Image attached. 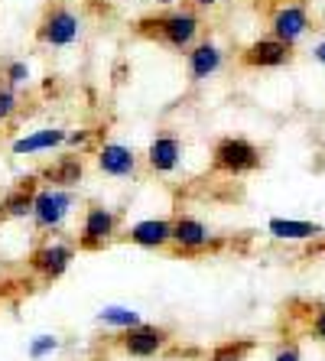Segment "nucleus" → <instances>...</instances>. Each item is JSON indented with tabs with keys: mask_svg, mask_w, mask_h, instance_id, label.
<instances>
[{
	"mask_svg": "<svg viewBox=\"0 0 325 361\" xmlns=\"http://www.w3.org/2000/svg\"><path fill=\"white\" fill-rule=\"evenodd\" d=\"M202 13L192 7H166L159 13H147L140 17L130 30H134L137 39L147 42H159L166 46L169 52H189L195 42L202 39Z\"/></svg>",
	"mask_w": 325,
	"mask_h": 361,
	"instance_id": "1",
	"label": "nucleus"
},
{
	"mask_svg": "<svg viewBox=\"0 0 325 361\" xmlns=\"http://www.w3.org/2000/svg\"><path fill=\"white\" fill-rule=\"evenodd\" d=\"M124 231V215L117 209H108L101 202H88L82 209V219H78V238H75V247L82 254H98L104 247L121 238Z\"/></svg>",
	"mask_w": 325,
	"mask_h": 361,
	"instance_id": "2",
	"label": "nucleus"
},
{
	"mask_svg": "<svg viewBox=\"0 0 325 361\" xmlns=\"http://www.w3.org/2000/svg\"><path fill=\"white\" fill-rule=\"evenodd\" d=\"M264 166V150H260L254 140L247 137H218L215 147H211V173L228 179H241L250 176Z\"/></svg>",
	"mask_w": 325,
	"mask_h": 361,
	"instance_id": "3",
	"label": "nucleus"
},
{
	"mask_svg": "<svg viewBox=\"0 0 325 361\" xmlns=\"http://www.w3.org/2000/svg\"><path fill=\"white\" fill-rule=\"evenodd\" d=\"M78 199H75V189H62V185H39L36 189V199H33V228L39 235H59L66 221L72 219Z\"/></svg>",
	"mask_w": 325,
	"mask_h": 361,
	"instance_id": "4",
	"label": "nucleus"
},
{
	"mask_svg": "<svg viewBox=\"0 0 325 361\" xmlns=\"http://www.w3.org/2000/svg\"><path fill=\"white\" fill-rule=\"evenodd\" d=\"M85 33V23L68 4H49L36 23V42L46 49H68Z\"/></svg>",
	"mask_w": 325,
	"mask_h": 361,
	"instance_id": "5",
	"label": "nucleus"
},
{
	"mask_svg": "<svg viewBox=\"0 0 325 361\" xmlns=\"http://www.w3.org/2000/svg\"><path fill=\"white\" fill-rule=\"evenodd\" d=\"M75 241H66V238H42L39 244H33V251L26 254V267L33 270L42 283H56L68 274L72 261H75Z\"/></svg>",
	"mask_w": 325,
	"mask_h": 361,
	"instance_id": "6",
	"label": "nucleus"
},
{
	"mask_svg": "<svg viewBox=\"0 0 325 361\" xmlns=\"http://www.w3.org/2000/svg\"><path fill=\"white\" fill-rule=\"evenodd\" d=\"M173 247L183 257H199V254L218 251L221 238L211 235V228L202 219H195L189 212H179V215H173Z\"/></svg>",
	"mask_w": 325,
	"mask_h": 361,
	"instance_id": "7",
	"label": "nucleus"
},
{
	"mask_svg": "<svg viewBox=\"0 0 325 361\" xmlns=\"http://www.w3.org/2000/svg\"><path fill=\"white\" fill-rule=\"evenodd\" d=\"M296 59V46H286L276 36H260V39L247 42L241 52H238V66L247 68V72H270V68H286Z\"/></svg>",
	"mask_w": 325,
	"mask_h": 361,
	"instance_id": "8",
	"label": "nucleus"
},
{
	"mask_svg": "<svg viewBox=\"0 0 325 361\" xmlns=\"http://www.w3.org/2000/svg\"><path fill=\"white\" fill-rule=\"evenodd\" d=\"M169 329L166 326H153V322H137V326L124 329V332H117L114 345L121 348V352L127 355V358H157L159 352H166L169 345Z\"/></svg>",
	"mask_w": 325,
	"mask_h": 361,
	"instance_id": "9",
	"label": "nucleus"
},
{
	"mask_svg": "<svg viewBox=\"0 0 325 361\" xmlns=\"http://www.w3.org/2000/svg\"><path fill=\"white\" fill-rule=\"evenodd\" d=\"M309 30H312V17H309L306 0H283L270 13V36H276L286 46H300Z\"/></svg>",
	"mask_w": 325,
	"mask_h": 361,
	"instance_id": "10",
	"label": "nucleus"
},
{
	"mask_svg": "<svg viewBox=\"0 0 325 361\" xmlns=\"http://www.w3.org/2000/svg\"><path fill=\"white\" fill-rule=\"evenodd\" d=\"M94 166L108 179H134L140 173V153L130 143L104 140L94 147Z\"/></svg>",
	"mask_w": 325,
	"mask_h": 361,
	"instance_id": "11",
	"label": "nucleus"
},
{
	"mask_svg": "<svg viewBox=\"0 0 325 361\" xmlns=\"http://www.w3.org/2000/svg\"><path fill=\"white\" fill-rule=\"evenodd\" d=\"M183 157H185L183 137L166 127V130H157V137H153L147 153H143V163H147V169L153 176H173L176 169L183 166Z\"/></svg>",
	"mask_w": 325,
	"mask_h": 361,
	"instance_id": "12",
	"label": "nucleus"
},
{
	"mask_svg": "<svg viewBox=\"0 0 325 361\" xmlns=\"http://www.w3.org/2000/svg\"><path fill=\"white\" fill-rule=\"evenodd\" d=\"M225 49L218 46L215 39H205L202 36L189 52H185V75H189V85H205L209 78H215L221 68H225Z\"/></svg>",
	"mask_w": 325,
	"mask_h": 361,
	"instance_id": "13",
	"label": "nucleus"
},
{
	"mask_svg": "<svg viewBox=\"0 0 325 361\" xmlns=\"http://www.w3.org/2000/svg\"><path fill=\"white\" fill-rule=\"evenodd\" d=\"M127 244L143 251H166L173 247V219H140L121 231Z\"/></svg>",
	"mask_w": 325,
	"mask_h": 361,
	"instance_id": "14",
	"label": "nucleus"
},
{
	"mask_svg": "<svg viewBox=\"0 0 325 361\" xmlns=\"http://www.w3.org/2000/svg\"><path fill=\"white\" fill-rule=\"evenodd\" d=\"M36 189H39V173L17 179V185H13V189H10V192L0 199V225L30 219V215H33Z\"/></svg>",
	"mask_w": 325,
	"mask_h": 361,
	"instance_id": "15",
	"label": "nucleus"
},
{
	"mask_svg": "<svg viewBox=\"0 0 325 361\" xmlns=\"http://www.w3.org/2000/svg\"><path fill=\"white\" fill-rule=\"evenodd\" d=\"M68 130L66 127H39V130H30V134L17 137L10 143V153L13 157H42V153H56L66 147Z\"/></svg>",
	"mask_w": 325,
	"mask_h": 361,
	"instance_id": "16",
	"label": "nucleus"
},
{
	"mask_svg": "<svg viewBox=\"0 0 325 361\" xmlns=\"http://www.w3.org/2000/svg\"><path fill=\"white\" fill-rule=\"evenodd\" d=\"M39 179L46 185H62V189H78L85 179V160L82 153H62L49 166L39 173Z\"/></svg>",
	"mask_w": 325,
	"mask_h": 361,
	"instance_id": "17",
	"label": "nucleus"
},
{
	"mask_svg": "<svg viewBox=\"0 0 325 361\" xmlns=\"http://www.w3.org/2000/svg\"><path fill=\"white\" fill-rule=\"evenodd\" d=\"M267 235L274 241H319L325 238V225L319 221H302V219H270L267 221Z\"/></svg>",
	"mask_w": 325,
	"mask_h": 361,
	"instance_id": "18",
	"label": "nucleus"
},
{
	"mask_svg": "<svg viewBox=\"0 0 325 361\" xmlns=\"http://www.w3.org/2000/svg\"><path fill=\"white\" fill-rule=\"evenodd\" d=\"M94 319H98V326H104V329H117V332H124V329L143 322V316L137 310H130V306H104V310H98Z\"/></svg>",
	"mask_w": 325,
	"mask_h": 361,
	"instance_id": "19",
	"label": "nucleus"
},
{
	"mask_svg": "<svg viewBox=\"0 0 325 361\" xmlns=\"http://www.w3.org/2000/svg\"><path fill=\"white\" fill-rule=\"evenodd\" d=\"M257 348V342L254 338H231V342H221L211 348L209 361H244L250 352Z\"/></svg>",
	"mask_w": 325,
	"mask_h": 361,
	"instance_id": "20",
	"label": "nucleus"
},
{
	"mask_svg": "<svg viewBox=\"0 0 325 361\" xmlns=\"http://www.w3.org/2000/svg\"><path fill=\"white\" fill-rule=\"evenodd\" d=\"M0 82L20 92V88H26V85L33 82V68H30L26 59H7L0 66Z\"/></svg>",
	"mask_w": 325,
	"mask_h": 361,
	"instance_id": "21",
	"label": "nucleus"
},
{
	"mask_svg": "<svg viewBox=\"0 0 325 361\" xmlns=\"http://www.w3.org/2000/svg\"><path fill=\"white\" fill-rule=\"evenodd\" d=\"M20 108H23V101H20V92L0 82V127L13 124V118L20 114Z\"/></svg>",
	"mask_w": 325,
	"mask_h": 361,
	"instance_id": "22",
	"label": "nucleus"
},
{
	"mask_svg": "<svg viewBox=\"0 0 325 361\" xmlns=\"http://www.w3.org/2000/svg\"><path fill=\"white\" fill-rule=\"evenodd\" d=\"M66 147H68L72 153H88V150H94V147H98V143H94V130H92V127H78V130H68Z\"/></svg>",
	"mask_w": 325,
	"mask_h": 361,
	"instance_id": "23",
	"label": "nucleus"
},
{
	"mask_svg": "<svg viewBox=\"0 0 325 361\" xmlns=\"http://www.w3.org/2000/svg\"><path fill=\"white\" fill-rule=\"evenodd\" d=\"M59 345H62V342H59L56 336H39L33 345H30V358H33V361H42L46 355L59 352Z\"/></svg>",
	"mask_w": 325,
	"mask_h": 361,
	"instance_id": "24",
	"label": "nucleus"
},
{
	"mask_svg": "<svg viewBox=\"0 0 325 361\" xmlns=\"http://www.w3.org/2000/svg\"><path fill=\"white\" fill-rule=\"evenodd\" d=\"M270 361H302V348H300V342H283L280 345V348H276L274 352V358Z\"/></svg>",
	"mask_w": 325,
	"mask_h": 361,
	"instance_id": "25",
	"label": "nucleus"
},
{
	"mask_svg": "<svg viewBox=\"0 0 325 361\" xmlns=\"http://www.w3.org/2000/svg\"><path fill=\"white\" fill-rule=\"evenodd\" d=\"M309 336L316 338V342H325V306H319L312 312V319H309Z\"/></svg>",
	"mask_w": 325,
	"mask_h": 361,
	"instance_id": "26",
	"label": "nucleus"
},
{
	"mask_svg": "<svg viewBox=\"0 0 325 361\" xmlns=\"http://www.w3.org/2000/svg\"><path fill=\"white\" fill-rule=\"evenodd\" d=\"M218 4H225V0H185V7H192V10H211Z\"/></svg>",
	"mask_w": 325,
	"mask_h": 361,
	"instance_id": "27",
	"label": "nucleus"
},
{
	"mask_svg": "<svg viewBox=\"0 0 325 361\" xmlns=\"http://www.w3.org/2000/svg\"><path fill=\"white\" fill-rule=\"evenodd\" d=\"M312 59H316L319 66H325V39H319L316 46H312Z\"/></svg>",
	"mask_w": 325,
	"mask_h": 361,
	"instance_id": "28",
	"label": "nucleus"
},
{
	"mask_svg": "<svg viewBox=\"0 0 325 361\" xmlns=\"http://www.w3.org/2000/svg\"><path fill=\"white\" fill-rule=\"evenodd\" d=\"M153 4H157V7H173L176 0H153Z\"/></svg>",
	"mask_w": 325,
	"mask_h": 361,
	"instance_id": "29",
	"label": "nucleus"
},
{
	"mask_svg": "<svg viewBox=\"0 0 325 361\" xmlns=\"http://www.w3.org/2000/svg\"><path fill=\"white\" fill-rule=\"evenodd\" d=\"M143 4H153V0H143Z\"/></svg>",
	"mask_w": 325,
	"mask_h": 361,
	"instance_id": "30",
	"label": "nucleus"
}]
</instances>
